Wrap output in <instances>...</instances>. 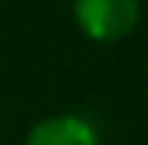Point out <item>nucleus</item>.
I'll list each match as a JSON object with an SVG mask.
<instances>
[{"label": "nucleus", "instance_id": "f257e3e1", "mask_svg": "<svg viewBox=\"0 0 148 145\" xmlns=\"http://www.w3.org/2000/svg\"><path fill=\"white\" fill-rule=\"evenodd\" d=\"M73 16L89 40L119 43L138 27L142 0H73Z\"/></svg>", "mask_w": 148, "mask_h": 145}, {"label": "nucleus", "instance_id": "f03ea898", "mask_svg": "<svg viewBox=\"0 0 148 145\" xmlns=\"http://www.w3.org/2000/svg\"><path fill=\"white\" fill-rule=\"evenodd\" d=\"M23 145H99V132L89 119L63 112V115H49L36 122L27 132Z\"/></svg>", "mask_w": 148, "mask_h": 145}]
</instances>
